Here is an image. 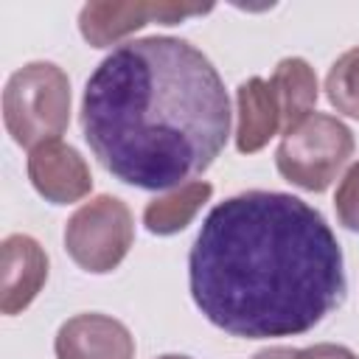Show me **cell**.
<instances>
[{
  "mask_svg": "<svg viewBox=\"0 0 359 359\" xmlns=\"http://www.w3.org/2000/svg\"><path fill=\"white\" fill-rule=\"evenodd\" d=\"M188 286L205 320L230 337H297L342 306V247L325 216L283 191L219 202L188 252Z\"/></svg>",
  "mask_w": 359,
  "mask_h": 359,
  "instance_id": "1",
  "label": "cell"
},
{
  "mask_svg": "<svg viewBox=\"0 0 359 359\" xmlns=\"http://www.w3.org/2000/svg\"><path fill=\"white\" fill-rule=\"evenodd\" d=\"M230 118L219 70L180 36L118 45L81 95V135L93 157L143 191H171L208 171L227 146Z\"/></svg>",
  "mask_w": 359,
  "mask_h": 359,
  "instance_id": "2",
  "label": "cell"
},
{
  "mask_svg": "<svg viewBox=\"0 0 359 359\" xmlns=\"http://www.w3.org/2000/svg\"><path fill=\"white\" fill-rule=\"evenodd\" d=\"M70 79L53 62H28L14 70L3 90V123L22 149H36L70 123Z\"/></svg>",
  "mask_w": 359,
  "mask_h": 359,
  "instance_id": "3",
  "label": "cell"
},
{
  "mask_svg": "<svg viewBox=\"0 0 359 359\" xmlns=\"http://www.w3.org/2000/svg\"><path fill=\"white\" fill-rule=\"evenodd\" d=\"M353 154V132L328 112H311L292 126L278 149L275 165L280 177L303 191H325Z\"/></svg>",
  "mask_w": 359,
  "mask_h": 359,
  "instance_id": "4",
  "label": "cell"
},
{
  "mask_svg": "<svg viewBox=\"0 0 359 359\" xmlns=\"http://www.w3.org/2000/svg\"><path fill=\"white\" fill-rule=\"evenodd\" d=\"M135 241V219L123 199L98 194L65 224V250L76 266L90 275H107L121 266Z\"/></svg>",
  "mask_w": 359,
  "mask_h": 359,
  "instance_id": "5",
  "label": "cell"
},
{
  "mask_svg": "<svg viewBox=\"0 0 359 359\" xmlns=\"http://www.w3.org/2000/svg\"><path fill=\"white\" fill-rule=\"evenodd\" d=\"M28 180L50 205H73L93 191L87 160L65 140H48L28 151Z\"/></svg>",
  "mask_w": 359,
  "mask_h": 359,
  "instance_id": "6",
  "label": "cell"
},
{
  "mask_svg": "<svg viewBox=\"0 0 359 359\" xmlns=\"http://www.w3.org/2000/svg\"><path fill=\"white\" fill-rule=\"evenodd\" d=\"M48 280V252L34 236L11 233L0 244V311H25Z\"/></svg>",
  "mask_w": 359,
  "mask_h": 359,
  "instance_id": "7",
  "label": "cell"
},
{
  "mask_svg": "<svg viewBox=\"0 0 359 359\" xmlns=\"http://www.w3.org/2000/svg\"><path fill=\"white\" fill-rule=\"evenodd\" d=\"M53 351L56 359H135V337L121 320L84 311L59 325Z\"/></svg>",
  "mask_w": 359,
  "mask_h": 359,
  "instance_id": "8",
  "label": "cell"
},
{
  "mask_svg": "<svg viewBox=\"0 0 359 359\" xmlns=\"http://www.w3.org/2000/svg\"><path fill=\"white\" fill-rule=\"evenodd\" d=\"M278 132L283 135V112L272 81L250 76L236 90V149L255 154Z\"/></svg>",
  "mask_w": 359,
  "mask_h": 359,
  "instance_id": "9",
  "label": "cell"
},
{
  "mask_svg": "<svg viewBox=\"0 0 359 359\" xmlns=\"http://www.w3.org/2000/svg\"><path fill=\"white\" fill-rule=\"evenodd\" d=\"M149 22H160V3L98 0L81 6L79 11V31L93 48H112Z\"/></svg>",
  "mask_w": 359,
  "mask_h": 359,
  "instance_id": "10",
  "label": "cell"
},
{
  "mask_svg": "<svg viewBox=\"0 0 359 359\" xmlns=\"http://www.w3.org/2000/svg\"><path fill=\"white\" fill-rule=\"evenodd\" d=\"M210 196L213 185L208 180H194L165 194H157L143 208V224L151 236H174L196 219V213L205 208V202H210Z\"/></svg>",
  "mask_w": 359,
  "mask_h": 359,
  "instance_id": "11",
  "label": "cell"
},
{
  "mask_svg": "<svg viewBox=\"0 0 359 359\" xmlns=\"http://www.w3.org/2000/svg\"><path fill=\"white\" fill-rule=\"evenodd\" d=\"M278 101H280V112H283V135L297 126L303 118H309L317 107V76L314 67L300 59V56H286L275 65V73L269 76Z\"/></svg>",
  "mask_w": 359,
  "mask_h": 359,
  "instance_id": "12",
  "label": "cell"
},
{
  "mask_svg": "<svg viewBox=\"0 0 359 359\" xmlns=\"http://www.w3.org/2000/svg\"><path fill=\"white\" fill-rule=\"evenodd\" d=\"M325 95L339 115L359 121V48H348L328 67Z\"/></svg>",
  "mask_w": 359,
  "mask_h": 359,
  "instance_id": "13",
  "label": "cell"
},
{
  "mask_svg": "<svg viewBox=\"0 0 359 359\" xmlns=\"http://www.w3.org/2000/svg\"><path fill=\"white\" fill-rule=\"evenodd\" d=\"M334 210L345 230L359 233V160L351 163L339 180L334 194Z\"/></svg>",
  "mask_w": 359,
  "mask_h": 359,
  "instance_id": "14",
  "label": "cell"
},
{
  "mask_svg": "<svg viewBox=\"0 0 359 359\" xmlns=\"http://www.w3.org/2000/svg\"><path fill=\"white\" fill-rule=\"evenodd\" d=\"M297 359H359L348 345H337V342H317L309 348L297 351Z\"/></svg>",
  "mask_w": 359,
  "mask_h": 359,
  "instance_id": "15",
  "label": "cell"
},
{
  "mask_svg": "<svg viewBox=\"0 0 359 359\" xmlns=\"http://www.w3.org/2000/svg\"><path fill=\"white\" fill-rule=\"evenodd\" d=\"M252 359H297V348H286V345H272V348H264V351L252 353Z\"/></svg>",
  "mask_w": 359,
  "mask_h": 359,
  "instance_id": "16",
  "label": "cell"
},
{
  "mask_svg": "<svg viewBox=\"0 0 359 359\" xmlns=\"http://www.w3.org/2000/svg\"><path fill=\"white\" fill-rule=\"evenodd\" d=\"M157 359H191V356H185V353H163Z\"/></svg>",
  "mask_w": 359,
  "mask_h": 359,
  "instance_id": "17",
  "label": "cell"
}]
</instances>
